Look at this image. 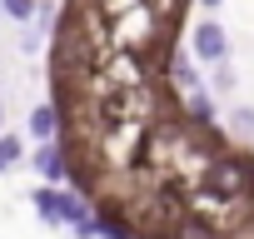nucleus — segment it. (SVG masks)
<instances>
[{"instance_id": "1", "label": "nucleus", "mask_w": 254, "mask_h": 239, "mask_svg": "<svg viewBox=\"0 0 254 239\" xmlns=\"http://www.w3.org/2000/svg\"><path fill=\"white\" fill-rule=\"evenodd\" d=\"M190 55H194L199 65H224V60H229V30H224L214 15L194 20V25H190Z\"/></svg>"}, {"instance_id": "2", "label": "nucleus", "mask_w": 254, "mask_h": 239, "mask_svg": "<svg viewBox=\"0 0 254 239\" xmlns=\"http://www.w3.org/2000/svg\"><path fill=\"white\" fill-rule=\"evenodd\" d=\"M30 170L40 175V184H70V150H65V140L30 145Z\"/></svg>"}, {"instance_id": "3", "label": "nucleus", "mask_w": 254, "mask_h": 239, "mask_svg": "<svg viewBox=\"0 0 254 239\" xmlns=\"http://www.w3.org/2000/svg\"><path fill=\"white\" fill-rule=\"evenodd\" d=\"M160 80H165V85H170L180 100H185L190 90H204V80H199V70H194V60H190V50H185V45H180V50L165 60V75H160Z\"/></svg>"}, {"instance_id": "4", "label": "nucleus", "mask_w": 254, "mask_h": 239, "mask_svg": "<svg viewBox=\"0 0 254 239\" xmlns=\"http://www.w3.org/2000/svg\"><path fill=\"white\" fill-rule=\"evenodd\" d=\"M60 135H65L60 105H55V100H40V105L30 110V145H50V140H60Z\"/></svg>"}, {"instance_id": "5", "label": "nucleus", "mask_w": 254, "mask_h": 239, "mask_svg": "<svg viewBox=\"0 0 254 239\" xmlns=\"http://www.w3.org/2000/svg\"><path fill=\"white\" fill-rule=\"evenodd\" d=\"M180 115L190 120V125H219V115H214V95H209V85H204V90H190V95L180 100Z\"/></svg>"}, {"instance_id": "6", "label": "nucleus", "mask_w": 254, "mask_h": 239, "mask_svg": "<svg viewBox=\"0 0 254 239\" xmlns=\"http://www.w3.org/2000/svg\"><path fill=\"white\" fill-rule=\"evenodd\" d=\"M165 234H170V239H229L219 224H209V219H199V214H180Z\"/></svg>"}, {"instance_id": "7", "label": "nucleus", "mask_w": 254, "mask_h": 239, "mask_svg": "<svg viewBox=\"0 0 254 239\" xmlns=\"http://www.w3.org/2000/svg\"><path fill=\"white\" fill-rule=\"evenodd\" d=\"M30 209H35L50 229H60V184H35V189H30Z\"/></svg>"}, {"instance_id": "8", "label": "nucleus", "mask_w": 254, "mask_h": 239, "mask_svg": "<svg viewBox=\"0 0 254 239\" xmlns=\"http://www.w3.org/2000/svg\"><path fill=\"white\" fill-rule=\"evenodd\" d=\"M209 95L214 100H224V95H234L239 90V70H234V60H224V65H209Z\"/></svg>"}, {"instance_id": "9", "label": "nucleus", "mask_w": 254, "mask_h": 239, "mask_svg": "<svg viewBox=\"0 0 254 239\" xmlns=\"http://www.w3.org/2000/svg\"><path fill=\"white\" fill-rule=\"evenodd\" d=\"M20 160H25V140L5 130V135H0V175H10V170H15Z\"/></svg>"}, {"instance_id": "10", "label": "nucleus", "mask_w": 254, "mask_h": 239, "mask_svg": "<svg viewBox=\"0 0 254 239\" xmlns=\"http://www.w3.org/2000/svg\"><path fill=\"white\" fill-rule=\"evenodd\" d=\"M0 10H5V20H15V25H35L40 0H0Z\"/></svg>"}, {"instance_id": "11", "label": "nucleus", "mask_w": 254, "mask_h": 239, "mask_svg": "<svg viewBox=\"0 0 254 239\" xmlns=\"http://www.w3.org/2000/svg\"><path fill=\"white\" fill-rule=\"evenodd\" d=\"M224 130H229V135H239V140H254V105H234Z\"/></svg>"}, {"instance_id": "12", "label": "nucleus", "mask_w": 254, "mask_h": 239, "mask_svg": "<svg viewBox=\"0 0 254 239\" xmlns=\"http://www.w3.org/2000/svg\"><path fill=\"white\" fill-rule=\"evenodd\" d=\"M70 239H100V219L90 214V219H80V224H70Z\"/></svg>"}, {"instance_id": "13", "label": "nucleus", "mask_w": 254, "mask_h": 239, "mask_svg": "<svg viewBox=\"0 0 254 239\" xmlns=\"http://www.w3.org/2000/svg\"><path fill=\"white\" fill-rule=\"evenodd\" d=\"M20 55H40V30H30L25 25V35H20V45H15Z\"/></svg>"}, {"instance_id": "14", "label": "nucleus", "mask_w": 254, "mask_h": 239, "mask_svg": "<svg viewBox=\"0 0 254 239\" xmlns=\"http://www.w3.org/2000/svg\"><path fill=\"white\" fill-rule=\"evenodd\" d=\"M194 5H199V10H204V15H214V10H219V5H224V0H194Z\"/></svg>"}, {"instance_id": "15", "label": "nucleus", "mask_w": 254, "mask_h": 239, "mask_svg": "<svg viewBox=\"0 0 254 239\" xmlns=\"http://www.w3.org/2000/svg\"><path fill=\"white\" fill-rule=\"evenodd\" d=\"M0 135H5V100H0Z\"/></svg>"}, {"instance_id": "16", "label": "nucleus", "mask_w": 254, "mask_h": 239, "mask_svg": "<svg viewBox=\"0 0 254 239\" xmlns=\"http://www.w3.org/2000/svg\"><path fill=\"white\" fill-rule=\"evenodd\" d=\"M140 239H170V234H140Z\"/></svg>"}, {"instance_id": "17", "label": "nucleus", "mask_w": 254, "mask_h": 239, "mask_svg": "<svg viewBox=\"0 0 254 239\" xmlns=\"http://www.w3.org/2000/svg\"><path fill=\"white\" fill-rule=\"evenodd\" d=\"M0 15H5V10H0Z\"/></svg>"}]
</instances>
